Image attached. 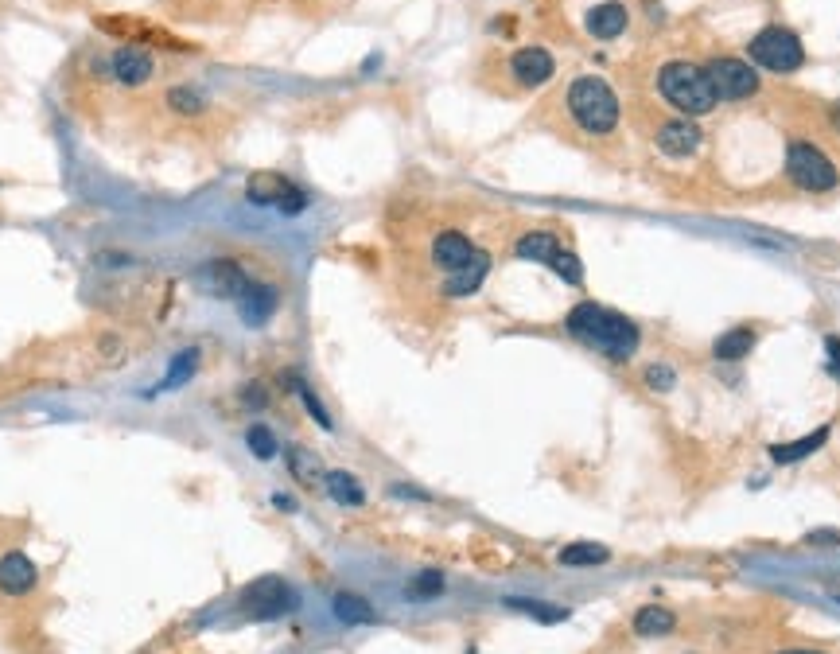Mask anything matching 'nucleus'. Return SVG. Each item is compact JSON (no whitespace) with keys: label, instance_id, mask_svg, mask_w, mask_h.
<instances>
[{"label":"nucleus","instance_id":"nucleus-1","mask_svg":"<svg viewBox=\"0 0 840 654\" xmlns=\"http://www.w3.org/2000/svg\"><path fill=\"white\" fill-rule=\"evenodd\" d=\"M564 327H568L572 339H580L584 347H592V351L615 359V363H623V359H630L638 351V327L630 324L623 312H611V308L592 304V300L576 304L568 312Z\"/></svg>","mask_w":840,"mask_h":654},{"label":"nucleus","instance_id":"nucleus-2","mask_svg":"<svg viewBox=\"0 0 840 654\" xmlns=\"http://www.w3.org/2000/svg\"><path fill=\"white\" fill-rule=\"evenodd\" d=\"M564 109H568L572 125L580 133H588V137H607L619 125V98H615V90L599 74L572 78V86L564 94Z\"/></svg>","mask_w":840,"mask_h":654},{"label":"nucleus","instance_id":"nucleus-3","mask_svg":"<svg viewBox=\"0 0 840 654\" xmlns=\"http://www.w3.org/2000/svg\"><path fill=\"white\" fill-rule=\"evenodd\" d=\"M658 90L673 109H681L685 117H704L712 113V106L720 102L712 90V78L704 67L689 63V59H673L658 71Z\"/></svg>","mask_w":840,"mask_h":654},{"label":"nucleus","instance_id":"nucleus-4","mask_svg":"<svg viewBox=\"0 0 840 654\" xmlns=\"http://www.w3.org/2000/svg\"><path fill=\"white\" fill-rule=\"evenodd\" d=\"M747 51H751V59H755L759 67H767V71H774V74H790L805 63L802 39L794 36L790 28H778V24L763 28L759 36L751 39Z\"/></svg>","mask_w":840,"mask_h":654},{"label":"nucleus","instance_id":"nucleus-5","mask_svg":"<svg viewBox=\"0 0 840 654\" xmlns=\"http://www.w3.org/2000/svg\"><path fill=\"white\" fill-rule=\"evenodd\" d=\"M245 199L257 203V207H277L280 215H300L308 211V191L296 187L288 176L280 172H253L245 180Z\"/></svg>","mask_w":840,"mask_h":654},{"label":"nucleus","instance_id":"nucleus-6","mask_svg":"<svg viewBox=\"0 0 840 654\" xmlns=\"http://www.w3.org/2000/svg\"><path fill=\"white\" fill-rule=\"evenodd\" d=\"M786 172L805 191H829L837 183L833 160L821 148L805 145V141H790V148H786Z\"/></svg>","mask_w":840,"mask_h":654},{"label":"nucleus","instance_id":"nucleus-7","mask_svg":"<svg viewBox=\"0 0 840 654\" xmlns=\"http://www.w3.org/2000/svg\"><path fill=\"white\" fill-rule=\"evenodd\" d=\"M238 604L245 608L249 619H277L284 612H292L296 596H292V588L280 581V577H261V581L249 584V588H242Z\"/></svg>","mask_w":840,"mask_h":654},{"label":"nucleus","instance_id":"nucleus-8","mask_svg":"<svg viewBox=\"0 0 840 654\" xmlns=\"http://www.w3.org/2000/svg\"><path fill=\"white\" fill-rule=\"evenodd\" d=\"M708 78H712V90H716V98H724V102H743V98H751L755 90H759V74L751 71L743 59H712L708 67Z\"/></svg>","mask_w":840,"mask_h":654},{"label":"nucleus","instance_id":"nucleus-9","mask_svg":"<svg viewBox=\"0 0 840 654\" xmlns=\"http://www.w3.org/2000/svg\"><path fill=\"white\" fill-rule=\"evenodd\" d=\"M557 71L553 55L545 47H518L510 55V78L522 86V90H533V86H545Z\"/></svg>","mask_w":840,"mask_h":654},{"label":"nucleus","instance_id":"nucleus-10","mask_svg":"<svg viewBox=\"0 0 840 654\" xmlns=\"http://www.w3.org/2000/svg\"><path fill=\"white\" fill-rule=\"evenodd\" d=\"M109 71H113V78L121 82V86H144V82H152V74H156V63H152V55L148 51H140V47H117L113 51V59H109Z\"/></svg>","mask_w":840,"mask_h":654},{"label":"nucleus","instance_id":"nucleus-11","mask_svg":"<svg viewBox=\"0 0 840 654\" xmlns=\"http://www.w3.org/2000/svg\"><path fill=\"white\" fill-rule=\"evenodd\" d=\"M475 254H479V250H475L471 238L459 234V230H440V234L432 238V261H436V269H444V273L463 269Z\"/></svg>","mask_w":840,"mask_h":654},{"label":"nucleus","instance_id":"nucleus-12","mask_svg":"<svg viewBox=\"0 0 840 654\" xmlns=\"http://www.w3.org/2000/svg\"><path fill=\"white\" fill-rule=\"evenodd\" d=\"M277 304H280V296H277L273 285L253 281V285L238 296V316H242V324H249V327H265L269 320H273Z\"/></svg>","mask_w":840,"mask_h":654},{"label":"nucleus","instance_id":"nucleus-13","mask_svg":"<svg viewBox=\"0 0 840 654\" xmlns=\"http://www.w3.org/2000/svg\"><path fill=\"white\" fill-rule=\"evenodd\" d=\"M207 285H210L214 296H222V300H234V304H238V296L253 285V277L245 273L238 261H210L207 265Z\"/></svg>","mask_w":840,"mask_h":654},{"label":"nucleus","instance_id":"nucleus-14","mask_svg":"<svg viewBox=\"0 0 840 654\" xmlns=\"http://www.w3.org/2000/svg\"><path fill=\"white\" fill-rule=\"evenodd\" d=\"M627 24H630V12L619 4V0L595 4L592 12L584 16V28H588V36H595V39H619L627 32Z\"/></svg>","mask_w":840,"mask_h":654},{"label":"nucleus","instance_id":"nucleus-15","mask_svg":"<svg viewBox=\"0 0 840 654\" xmlns=\"http://www.w3.org/2000/svg\"><path fill=\"white\" fill-rule=\"evenodd\" d=\"M0 588L8 596H24L35 588V565L24 553H4L0 557Z\"/></svg>","mask_w":840,"mask_h":654},{"label":"nucleus","instance_id":"nucleus-16","mask_svg":"<svg viewBox=\"0 0 840 654\" xmlns=\"http://www.w3.org/2000/svg\"><path fill=\"white\" fill-rule=\"evenodd\" d=\"M490 273V257L487 254H475L463 269H455V273H448V285H444V296H471V292H479V285L487 281Z\"/></svg>","mask_w":840,"mask_h":654},{"label":"nucleus","instance_id":"nucleus-17","mask_svg":"<svg viewBox=\"0 0 840 654\" xmlns=\"http://www.w3.org/2000/svg\"><path fill=\"white\" fill-rule=\"evenodd\" d=\"M658 148L669 152V156H693L700 148L697 125H689V121H669V125H662L658 129Z\"/></svg>","mask_w":840,"mask_h":654},{"label":"nucleus","instance_id":"nucleus-18","mask_svg":"<svg viewBox=\"0 0 840 654\" xmlns=\"http://www.w3.org/2000/svg\"><path fill=\"white\" fill-rule=\"evenodd\" d=\"M560 250H564V246H560V238L553 230H529V234L518 238V246H514V254L518 257H525V261H541V265H553V257H557Z\"/></svg>","mask_w":840,"mask_h":654},{"label":"nucleus","instance_id":"nucleus-19","mask_svg":"<svg viewBox=\"0 0 840 654\" xmlns=\"http://www.w3.org/2000/svg\"><path fill=\"white\" fill-rule=\"evenodd\" d=\"M751 347H755V331H751V327H732V331H724V335L712 343V355L724 359V363H739V359L751 355Z\"/></svg>","mask_w":840,"mask_h":654},{"label":"nucleus","instance_id":"nucleus-20","mask_svg":"<svg viewBox=\"0 0 840 654\" xmlns=\"http://www.w3.org/2000/svg\"><path fill=\"white\" fill-rule=\"evenodd\" d=\"M825 440H829V429H817V433L802 436V440H790V444H774V448H770V456H774L778 464H798V460H805L809 452H817Z\"/></svg>","mask_w":840,"mask_h":654},{"label":"nucleus","instance_id":"nucleus-21","mask_svg":"<svg viewBox=\"0 0 840 654\" xmlns=\"http://www.w3.org/2000/svg\"><path fill=\"white\" fill-rule=\"evenodd\" d=\"M323 483H327V495H331L339 507H362V503H366V491L358 487L354 475L331 472V475H323Z\"/></svg>","mask_w":840,"mask_h":654},{"label":"nucleus","instance_id":"nucleus-22","mask_svg":"<svg viewBox=\"0 0 840 654\" xmlns=\"http://www.w3.org/2000/svg\"><path fill=\"white\" fill-rule=\"evenodd\" d=\"M673 612L669 608H658V604H650V608H638V616H634V635H642V639H658V635H665V631H673Z\"/></svg>","mask_w":840,"mask_h":654},{"label":"nucleus","instance_id":"nucleus-23","mask_svg":"<svg viewBox=\"0 0 840 654\" xmlns=\"http://www.w3.org/2000/svg\"><path fill=\"white\" fill-rule=\"evenodd\" d=\"M195 370H199V351H195V347L179 351V355L172 359V366H168V378L156 386V394H160V390H175V386H183V382H187Z\"/></svg>","mask_w":840,"mask_h":654},{"label":"nucleus","instance_id":"nucleus-24","mask_svg":"<svg viewBox=\"0 0 840 654\" xmlns=\"http://www.w3.org/2000/svg\"><path fill=\"white\" fill-rule=\"evenodd\" d=\"M168 109H175L179 117H199L203 109H207V98L199 94V90H191V86H175V90H168Z\"/></svg>","mask_w":840,"mask_h":654},{"label":"nucleus","instance_id":"nucleus-25","mask_svg":"<svg viewBox=\"0 0 840 654\" xmlns=\"http://www.w3.org/2000/svg\"><path fill=\"white\" fill-rule=\"evenodd\" d=\"M611 553L607 545H592V542H576L560 553V565H603Z\"/></svg>","mask_w":840,"mask_h":654},{"label":"nucleus","instance_id":"nucleus-26","mask_svg":"<svg viewBox=\"0 0 840 654\" xmlns=\"http://www.w3.org/2000/svg\"><path fill=\"white\" fill-rule=\"evenodd\" d=\"M288 468H292V475H296L300 483H319V479H323V468H319L315 452H308V448H292V452H288Z\"/></svg>","mask_w":840,"mask_h":654},{"label":"nucleus","instance_id":"nucleus-27","mask_svg":"<svg viewBox=\"0 0 840 654\" xmlns=\"http://www.w3.org/2000/svg\"><path fill=\"white\" fill-rule=\"evenodd\" d=\"M335 616L343 619V623H370L374 612H370V604H366L362 596H347V592H339V596H335Z\"/></svg>","mask_w":840,"mask_h":654},{"label":"nucleus","instance_id":"nucleus-28","mask_svg":"<svg viewBox=\"0 0 840 654\" xmlns=\"http://www.w3.org/2000/svg\"><path fill=\"white\" fill-rule=\"evenodd\" d=\"M245 444H249V452H253L257 460H273V456H277V436L269 433L265 425H249V429H245Z\"/></svg>","mask_w":840,"mask_h":654},{"label":"nucleus","instance_id":"nucleus-29","mask_svg":"<svg viewBox=\"0 0 840 654\" xmlns=\"http://www.w3.org/2000/svg\"><path fill=\"white\" fill-rule=\"evenodd\" d=\"M514 612H525V616L541 619V623H560L568 619V608H553V604H537V600H506Z\"/></svg>","mask_w":840,"mask_h":654},{"label":"nucleus","instance_id":"nucleus-30","mask_svg":"<svg viewBox=\"0 0 840 654\" xmlns=\"http://www.w3.org/2000/svg\"><path fill=\"white\" fill-rule=\"evenodd\" d=\"M549 269L557 273L560 281H568V285H580V281H584V265H580V257L572 254V250H560Z\"/></svg>","mask_w":840,"mask_h":654},{"label":"nucleus","instance_id":"nucleus-31","mask_svg":"<svg viewBox=\"0 0 840 654\" xmlns=\"http://www.w3.org/2000/svg\"><path fill=\"white\" fill-rule=\"evenodd\" d=\"M288 382H292V386H296V394L304 398V405H308V413L315 417V425H319V429H331V417H327V409H323V405H319V398L312 394V386H308V382H300L296 374H288Z\"/></svg>","mask_w":840,"mask_h":654},{"label":"nucleus","instance_id":"nucleus-32","mask_svg":"<svg viewBox=\"0 0 840 654\" xmlns=\"http://www.w3.org/2000/svg\"><path fill=\"white\" fill-rule=\"evenodd\" d=\"M444 592V577L440 573H420L417 581L409 584V596H436Z\"/></svg>","mask_w":840,"mask_h":654},{"label":"nucleus","instance_id":"nucleus-33","mask_svg":"<svg viewBox=\"0 0 840 654\" xmlns=\"http://www.w3.org/2000/svg\"><path fill=\"white\" fill-rule=\"evenodd\" d=\"M646 382H650L654 390H658V386L669 390V386H673V370H669V366H650V370H646Z\"/></svg>","mask_w":840,"mask_h":654},{"label":"nucleus","instance_id":"nucleus-34","mask_svg":"<svg viewBox=\"0 0 840 654\" xmlns=\"http://www.w3.org/2000/svg\"><path fill=\"white\" fill-rule=\"evenodd\" d=\"M825 351H829V370L840 378V339L837 335H829V339H825Z\"/></svg>","mask_w":840,"mask_h":654},{"label":"nucleus","instance_id":"nucleus-35","mask_svg":"<svg viewBox=\"0 0 840 654\" xmlns=\"http://www.w3.org/2000/svg\"><path fill=\"white\" fill-rule=\"evenodd\" d=\"M805 542H809V545H840V534H837V530H813Z\"/></svg>","mask_w":840,"mask_h":654},{"label":"nucleus","instance_id":"nucleus-36","mask_svg":"<svg viewBox=\"0 0 840 654\" xmlns=\"http://www.w3.org/2000/svg\"><path fill=\"white\" fill-rule=\"evenodd\" d=\"M242 398H245V405H253V409H261V405H265V386H249V390H245Z\"/></svg>","mask_w":840,"mask_h":654},{"label":"nucleus","instance_id":"nucleus-37","mask_svg":"<svg viewBox=\"0 0 840 654\" xmlns=\"http://www.w3.org/2000/svg\"><path fill=\"white\" fill-rule=\"evenodd\" d=\"M833 125H837V129H840V106L833 109Z\"/></svg>","mask_w":840,"mask_h":654},{"label":"nucleus","instance_id":"nucleus-38","mask_svg":"<svg viewBox=\"0 0 840 654\" xmlns=\"http://www.w3.org/2000/svg\"><path fill=\"white\" fill-rule=\"evenodd\" d=\"M829 592H833V600H837V604H840V588H829Z\"/></svg>","mask_w":840,"mask_h":654},{"label":"nucleus","instance_id":"nucleus-39","mask_svg":"<svg viewBox=\"0 0 840 654\" xmlns=\"http://www.w3.org/2000/svg\"><path fill=\"white\" fill-rule=\"evenodd\" d=\"M782 654H817V651H782Z\"/></svg>","mask_w":840,"mask_h":654},{"label":"nucleus","instance_id":"nucleus-40","mask_svg":"<svg viewBox=\"0 0 840 654\" xmlns=\"http://www.w3.org/2000/svg\"><path fill=\"white\" fill-rule=\"evenodd\" d=\"M179 4H183V8H187V4H191V0H179Z\"/></svg>","mask_w":840,"mask_h":654}]
</instances>
